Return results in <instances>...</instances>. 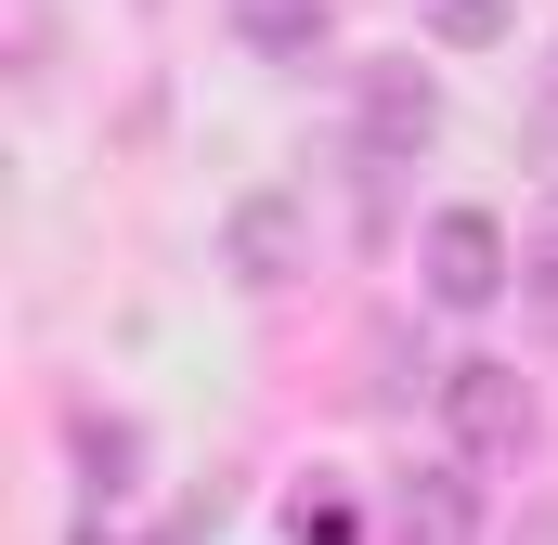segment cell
<instances>
[{
  "instance_id": "30bf717a",
  "label": "cell",
  "mask_w": 558,
  "mask_h": 545,
  "mask_svg": "<svg viewBox=\"0 0 558 545\" xmlns=\"http://www.w3.org/2000/svg\"><path fill=\"white\" fill-rule=\"evenodd\" d=\"M520 299H533V325L558 338V208H546V234L520 247Z\"/></svg>"
},
{
  "instance_id": "8992f818",
  "label": "cell",
  "mask_w": 558,
  "mask_h": 545,
  "mask_svg": "<svg viewBox=\"0 0 558 545\" xmlns=\"http://www.w3.org/2000/svg\"><path fill=\"white\" fill-rule=\"evenodd\" d=\"M286 545H364V507H351L338 468H312V481L286 494Z\"/></svg>"
},
{
  "instance_id": "5b68a950",
  "label": "cell",
  "mask_w": 558,
  "mask_h": 545,
  "mask_svg": "<svg viewBox=\"0 0 558 545\" xmlns=\"http://www.w3.org/2000/svg\"><path fill=\"white\" fill-rule=\"evenodd\" d=\"M390 545H481L468 481H454V468H416V481H403V507H390Z\"/></svg>"
},
{
  "instance_id": "9c48e42d",
  "label": "cell",
  "mask_w": 558,
  "mask_h": 545,
  "mask_svg": "<svg viewBox=\"0 0 558 545\" xmlns=\"http://www.w3.org/2000/svg\"><path fill=\"white\" fill-rule=\"evenodd\" d=\"M247 39L260 52H325V0H247Z\"/></svg>"
},
{
  "instance_id": "8fae6325",
  "label": "cell",
  "mask_w": 558,
  "mask_h": 545,
  "mask_svg": "<svg viewBox=\"0 0 558 545\" xmlns=\"http://www.w3.org/2000/svg\"><path fill=\"white\" fill-rule=\"evenodd\" d=\"M520 545H558V507H546V520H520Z\"/></svg>"
},
{
  "instance_id": "7a4b0ae2",
  "label": "cell",
  "mask_w": 558,
  "mask_h": 545,
  "mask_svg": "<svg viewBox=\"0 0 558 545\" xmlns=\"http://www.w3.org/2000/svg\"><path fill=\"white\" fill-rule=\"evenodd\" d=\"M416 272H428V299H441V312H494V299L520 286V247H507V221H494V208H441V221H428V247H416Z\"/></svg>"
},
{
  "instance_id": "277c9868",
  "label": "cell",
  "mask_w": 558,
  "mask_h": 545,
  "mask_svg": "<svg viewBox=\"0 0 558 545\" xmlns=\"http://www.w3.org/2000/svg\"><path fill=\"white\" fill-rule=\"evenodd\" d=\"M221 247H234V286H286V272H299V247H312V221H299L286 195H247Z\"/></svg>"
},
{
  "instance_id": "7c38bea8",
  "label": "cell",
  "mask_w": 558,
  "mask_h": 545,
  "mask_svg": "<svg viewBox=\"0 0 558 545\" xmlns=\"http://www.w3.org/2000/svg\"><path fill=\"white\" fill-rule=\"evenodd\" d=\"M78 545H105V533H78Z\"/></svg>"
},
{
  "instance_id": "3957f363",
  "label": "cell",
  "mask_w": 558,
  "mask_h": 545,
  "mask_svg": "<svg viewBox=\"0 0 558 545\" xmlns=\"http://www.w3.org/2000/svg\"><path fill=\"white\" fill-rule=\"evenodd\" d=\"M441 143V92H428V65H364V156L377 169H403Z\"/></svg>"
},
{
  "instance_id": "6da1fadb",
  "label": "cell",
  "mask_w": 558,
  "mask_h": 545,
  "mask_svg": "<svg viewBox=\"0 0 558 545\" xmlns=\"http://www.w3.org/2000/svg\"><path fill=\"white\" fill-rule=\"evenodd\" d=\"M441 428H454L468 468H520V455H533V390H520V364H494V351L441 364Z\"/></svg>"
},
{
  "instance_id": "52a82bcc",
  "label": "cell",
  "mask_w": 558,
  "mask_h": 545,
  "mask_svg": "<svg viewBox=\"0 0 558 545\" xmlns=\"http://www.w3.org/2000/svg\"><path fill=\"white\" fill-rule=\"evenodd\" d=\"M78 468H92V494L118 507V494H131V468H143V441L118 428V415H78Z\"/></svg>"
},
{
  "instance_id": "ba28073f",
  "label": "cell",
  "mask_w": 558,
  "mask_h": 545,
  "mask_svg": "<svg viewBox=\"0 0 558 545\" xmlns=\"http://www.w3.org/2000/svg\"><path fill=\"white\" fill-rule=\"evenodd\" d=\"M416 13H428L441 52H494V39H507V0H416Z\"/></svg>"
}]
</instances>
